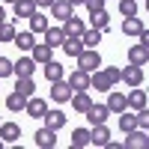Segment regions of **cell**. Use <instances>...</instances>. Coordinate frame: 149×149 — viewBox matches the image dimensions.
I'll use <instances>...</instances> for the list:
<instances>
[{"label": "cell", "mask_w": 149, "mask_h": 149, "mask_svg": "<svg viewBox=\"0 0 149 149\" xmlns=\"http://www.w3.org/2000/svg\"><path fill=\"white\" fill-rule=\"evenodd\" d=\"M128 107H131V110H143V107H146V93L137 90V86H131V93H128Z\"/></svg>", "instance_id": "cell-26"}, {"label": "cell", "mask_w": 149, "mask_h": 149, "mask_svg": "<svg viewBox=\"0 0 149 149\" xmlns=\"http://www.w3.org/2000/svg\"><path fill=\"white\" fill-rule=\"evenodd\" d=\"M90 18H93V27H95V30H102V33H107V27H110V15H107L104 9H102V12H93Z\"/></svg>", "instance_id": "cell-32"}, {"label": "cell", "mask_w": 149, "mask_h": 149, "mask_svg": "<svg viewBox=\"0 0 149 149\" xmlns=\"http://www.w3.org/2000/svg\"><path fill=\"white\" fill-rule=\"evenodd\" d=\"M36 72V60L30 54H24L21 60H15V78H33Z\"/></svg>", "instance_id": "cell-9"}, {"label": "cell", "mask_w": 149, "mask_h": 149, "mask_svg": "<svg viewBox=\"0 0 149 149\" xmlns=\"http://www.w3.org/2000/svg\"><path fill=\"white\" fill-rule=\"evenodd\" d=\"M86 119H90V125H102V122H107V116H110V107L107 104H95L93 102V107L84 113Z\"/></svg>", "instance_id": "cell-7"}, {"label": "cell", "mask_w": 149, "mask_h": 149, "mask_svg": "<svg viewBox=\"0 0 149 149\" xmlns=\"http://www.w3.org/2000/svg\"><path fill=\"white\" fill-rule=\"evenodd\" d=\"M3 21H6V9L0 6V24H3Z\"/></svg>", "instance_id": "cell-42"}, {"label": "cell", "mask_w": 149, "mask_h": 149, "mask_svg": "<svg viewBox=\"0 0 149 149\" xmlns=\"http://www.w3.org/2000/svg\"><path fill=\"white\" fill-rule=\"evenodd\" d=\"M137 128L149 131V110H146V107H143V110H137Z\"/></svg>", "instance_id": "cell-37"}, {"label": "cell", "mask_w": 149, "mask_h": 149, "mask_svg": "<svg viewBox=\"0 0 149 149\" xmlns=\"http://www.w3.org/2000/svg\"><path fill=\"white\" fill-rule=\"evenodd\" d=\"M137 39H140V45H146V48H149V30H143V33L137 36Z\"/></svg>", "instance_id": "cell-39"}, {"label": "cell", "mask_w": 149, "mask_h": 149, "mask_svg": "<svg viewBox=\"0 0 149 149\" xmlns=\"http://www.w3.org/2000/svg\"><path fill=\"white\" fill-rule=\"evenodd\" d=\"M72 3L69 0H54V6H51V18H57V21H69L72 18Z\"/></svg>", "instance_id": "cell-14"}, {"label": "cell", "mask_w": 149, "mask_h": 149, "mask_svg": "<svg viewBox=\"0 0 149 149\" xmlns=\"http://www.w3.org/2000/svg\"><path fill=\"white\" fill-rule=\"evenodd\" d=\"M146 12H149V0H146Z\"/></svg>", "instance_id": "cell-44"}, {"label": "cell", "mask_w": 149, "mask_h": 149, "mask_svg": "<svg viewBox=\"0 0 149 149\" xmlns=\"http://www.w3.org/2000/svg\"><path fill=\"white\" fill-rule=\"evenodd\" d=\"M81 39H84V45H86V48H95L98 42H102V30H95V27H93V30H84Z\"/></svg>", "instance_id": "cell-33"}, {"label": "cell", "mask_w": 149, "mask_h": 149, "mask_svg": "<svg viewBox=\"0 0 149 149\" xmlns=\"http://www.w3.org/2000/svg\"><path fill=\"white\" fill-rule=\"evenodd\" d=\"M0 137H3L6 143H15L21 137V125L18 122H3V125H0Z\"/></svg>", "instance_id": "cell-21"}, {"label": "cell", "mask_w": 149, "mask_h": 149, "mask_svg": "<svg viewBox=\"0 0 149 149\" xmlns=\"http://www.w3.org/2000/svg\"><path fill=\"white\" fill-rule=\"evenodd\" d=\"M72 95H74V90H72V84H69V81H54V84H51V98H54L57 104L72 102Z\"/></svg>", "instance_id": "cell-3"}, {"label": "cell", "mask_w": 149, "mask_h": 149, "mask_svg": "<svg viewBox=\"0 0 149 149\" xmlns=\"http://www.w3.org/2000/svg\"><path fill=\"white\" fill-rule=\"evenodd\" d=\"M33 140H36V146H39V149H57V128L42 125L39 131L33 134Z\"/></svg>", "instance_id": "cell-2"}, {"label": "cell", "mask_w": 149, "mask_h": 149, "mask_svg": "<svg viewBox=\"0 0 149 149\" xmlns=\"http://www.w3.org/2000/svg\"><path fill=\"white\" fill-rule=\"evenodd\" d=\"M69 84H72L74 93H78V90H93V74L84 72V69H74V72L69 74Z\"/></svg>", "instance_id": "cell-5"}, {"label": "cell", "mask_w": 149, "mask_h": 149, "mask_svg": "<svg viewBox=\"0 0 149 149\" xmlns=\"http://www.w3.org/2000/svg\"><path fill=\"white\" fill-rule=\"evenodd\" d=\"M107 107H110V113H122V110L128 107V93L110 90V95H107Z\"/></svg>", "instance_id": "cell-8"}, {"label": "cell", "mask_w": 149, "mask_h": 149, "mask_svg": "<svg viewBox=\"0 0 149 149\" xmlns=\"http://www.w3.org/2000/svg\"><path fill=\"white\" fill-rule=\"evenodd\" d=\"M63 30H66V36H84V30H86V24H84V18H78V15H72L69 21H63Z\"/></svg>", "instance_id": "cell-20"}, {"label": "cell", "mask_w": 149, "mask_h": 149, "mask_svg": "<svg viewBox=\"0 0 149 149\" xmlns=\"http://www.w3.org/2000/svg\"><path fill=\"white\" fill-rule=\"evenodd\" d=\"M15 18H9V21H3L0 24V42H15Z\"/></svg>", "instance_id": "cell-29"}, {"label": "cell", "mask_w": 149, "mask_h": 149, "mask_svg": "<svg viewBox=\"0 0 149 149\" xmlns=\"http://www.w3.org/2000/svg\"><path fill=\"white\" fill-rule=\"evenodd\" d=\"M110 78L104 74V69H98V72H93V90H102V93H110Z\"/></svg>", "instance_id": "cell-27"}, {"label": "cell", "mask_w": 149, "mask_h": 149, "mask_svg": "<svg viewBox=\"0 0 149 149\" xmlns=\"http://www.w3.org/2000/svg\"><path fill=\"white\" fill-rule=\"evenodd\" d=\"M146 27H143V21L137 18V15H131V18H125V21H122V33H125V36H140Z\"/></svg>", "instance_id": "cell-23"}, {"label": "cell", "mask_w": 149, "mask_h": 149, "mask_svg": "<svg viewBox=\"0 0 149 149\" xmlns=\"http://www.w3.org/2000/svg\"><path fill=\"white\" fill-rule=\"evenodd\" d=\"M24 113H30L33 119H42V116L48 113V102H45V98L30 95V98H27V110H24Z\"/></svg>", "instance_id": "cell-10"}, {"label": "cell", "mask_w": 149, "mask_h": 149, "mask_svg": "<svg viewBox=\"0 0 149 149\" xmlns=\"http://www.w3.org/2000/svg\"><path fill=\"white\" fill-rule=\"evenodd\" d=\"M15 90H18V93H24V95L30 98V95L36 93V84H33V78H18V84H15Z\"/></svg>", "instance_id": "cell-35"}, {"label": "cell", "mask_w": 149, "mask_h": 149, "mask_svg": "<svg viewBox=\"0 0 149 149\" xmlns=\"http://www.w3.org/2000/svg\"><path fill=\"white\" fill-rule=\"evenodd\" d=\"M93 143V131L90 128H74L72 131V149H84Z\"/></svg>", "instance_id": "cell-17"}, {"label": "cell", "mask_w": 149, "mask_h": 149, "mask_svg": "<svg viewBox=\"0 0 149 149\" xmlns=\"http://www.w3.org/2000/svg\"><path fill=\"white\" fill-rule=\"evenodd\" d=\"M125 149H149V131L134 128L125 134Z\"/></svg>", "instance_id": "cell-4"}, {"label": "cell", "mask_w": 149, "mask_h": 149, "mask_svg": "<svg viewBox=\"0 0 149 149\" xmlns=\"http://www.w3.org/2000/svg\"><path fill=\"white\" fill-rule=\"evenodd\" d=\"M119 128H122V134L134 131V128H137V113H125V110H122V113H119Z\"/></svg>", "instance_id": "cell-30"}, {"label": "cell", "mask_w": 149, "mask_h": 149, "mask_svg": "<svg viewBox=\"0 0 149 149\" xmlns=\"http://www.w3.org/2000/svg\"><path fill=\"white\" fill-rule=\"evenodd\" d=\"M128 63H134V66H146V63H149V48L140 45V42L131 45V48H128Z\"/></svg>", "instance_id": "cell-11"}, {"label": "cell", "mask_w": 149, "mask_h": 149, "mask_svg": "<svg viewBox=\"0 0 149 149\" xmlns=\"http://www.w3.org/2000/svg\"><path fill=\"white\" fill-rule=\"evenodd\" d=\"M6 3H12V6H15V3H18V0H6Z\"/></svg>", "instance_id": "cell-43"}, {"label": "cell", "mask_w": 149, "mask_h": 149, "mask_svg": "<svg viewBox=\"0 0 149 149\" xmlns=\"http://www.w3.org/2000/svg\"><path fill=\"white\" fill-rule=\"evenodd\" d=\"M45 42L51 45V48H63V42H66V30H63V27H48V30H45Z\"/></svg>", "instance_id": "cell-18"}, {"label": "cell", "mask_w": 149, "mask_h": 149, "mask_svg": "<svg viewBox=\"0 0 149 149\" xmlns=\"http://www.w3.org/2000/svg\"><path fill=\"white\" fill-rule=\"evenodd\" d=\"M51 51H54V48L48 45V42H36V45H33V51H30V57L36 60V63H42V66H45V63H51Z\"/></svg>", "instance_id": "cell-15"}, {"label": "cell", "mask_w": 149, "mask_h": 149, "mask_svg": "<svg viewBox=\"0 0 149 149\" xmlns=\"http://www.w3.org/2000/svg\"><path fill=\"white\" fill-rule=\"evenodd\" d=\"M36 9H39L36 0H18V3H15V21H18V18H30Z\"/></svg>", "instance_id": "cell-22"}, {"label": "cell", "mask_w": 149, "mask_h": 149, "mask_svg": "<svg viewBox=\"0 0 149 149\" xmlns=\"http://www.w3.org/2000/svg\"><path fill=\"white\" fill-rule=\"evenodd\" d=\"M15 45L21 48L24 54H30V51H33V45H36V33H33V30H24V33H15Z\"/></svg>", "instance_id": "cell-19"}, {"label": "cell", "mask_w": 149, "mask_h": 149, "mask_svg": "<svg viewBox=\"0 0 149 149\" xmlns=\"http://www.w3.org/2000/svg\"><path fill=\"white\" fill-rule=\"evenodd\" d=\"M119 15H122V18L137 15V0H119Z\"/></svg>", "instance_id": "cell-34"}, {"label": "cell", "mask_w": 149, "mask_h": 149, "mask_svg": "<svg viewBox=\"0 0 149 149\" xmlns=\"http://www.w3.org/2000/svg\"><path fill=\"white\" fill-rule=\"evenodd\" d=\"M84 6H86V12L93 15V12H102V9H104V0H86Z\"/></svg>", "instance_id": "cell-38"}, {"label": "cell", "mask_w": 149, "mask_h": 149, "mask_svg": "<svg viewBox=\"0 0 149 149\" xmlns=\"http://www.w3.org/2000/svg\"><path fill=\"white\" fill-rule=\"evenodd\" d=\"M36 3H39L42 9H51V6H54V0H36Z\"/></svg>", "instance_id": "cell-40"}, {"label": "cell", "mask_w": 149, "mask_h": 149, "mask_svg": "<svg viewBox=\"0 0 149 149\" xmlns=\"http://www.w3.org/2000/svg\"><path fill=\"white\" fill-rule=\"evenodd\" d=\"M78 69L90 72V74L102 69V57H98V51H95V48H84V54L78 57Z\"/></svg>", "instance_id": "cell-1"}, {"label": "cell", "mask_w": 149, "mask_h": 149, "mask_svg": "<svg viewBox=\"0 0 149 149\" xmlns=\"http://www.w3.org/2000/svg\"><path fill=\"white\" fill-rule=\"evenodd\" d=\"M72 107H74V113H86V110L93 107V98H90V93L86 90H78L72 95Z\"/></svg>", "instance_id": "cell-13"}, {"label": "cell", "mask_w": 149, "mask_h": 149, "mask_svg": "<svg viewBox=\"0 0 149 149\" xmlns=\"http://www.w3.org/2000/svg\"><path fill=\"white\" fill-rule=\"evenodd\" d=\"M69 3H72V6H84L86 0H69Z\"/></svg>", "instance_id": "cell-41"}, {"label": "cell", "mask_w": 149, "mask_h": 149, "mask_svg": "<svg viewBox=\"0 0 149 149\" xmlns=\"http://www.w3.org/2000/svg\"><path fill=\"white\" fill-rule=\"evenodd\" d=\"M122 84H125V86H140L143 84V66L128 63L125 69H122Z\"/></svg>", "instance_id": "cell-6"}, {"label": "cell", "mask_w": 149, "mask_h": 149, "mask_svg": "<svg viewBox=\"0 0 149 149\" xmlns=\"http://www.w3.org/2000/svg\"><path fill=\"white\" fill-rule=\"evenodd\" d=\"M48 27H51V24H48V18L42 15V12H33V15H30V30L33 33H45Z\"/></svg>", "instance_id": "cell-31"}, {"label": "cell", "mask_w": 149, "mask_h": 149, "mask_svg": "<svg viewBox=\"0 0 149 149\" xmlns=\"http://www.w3.org/2000/svg\"><path fill=\"white\" fill-rule=\"evenodd\" d=\"M6 107H9V110H15V113L27 110V95H24V93H18V90H12V93L6 95Z\"/></svg>", "instance_id": "cell-16"}, {"label": "cell", "mask_w": 149, "mask_h": 149, "mask_svg": "<svg viewBox=\"0 0 149 149\" xmlns=\"http://www.w3.org/2000/svg\"><path fill=\"white\" fill-rule=\"evenodd\" d=\"M9 74H15V63L9 57H0V78H9Z\"/></svg>", "instance_id": "cell-36"}, {"label": "cell", "mask_w": 149, "mask_h": 149, "mask_svg": "<svg viewBox=\"0 0 149 149\" xmlns=\"http://www.w3.org/2000/svg\"><path fill=\"white\" fill-rule=\"evenodd\" d=\"M42 119H45V125H48V128H57V131L66 125V113H63V110H48Z\"/></svg>", "instance_id": "cell-24"}, {"label": "cell", "mask_w": 149, "mask_h": 149, "mask_svg": "<svg viewBox=\"0 0 149 149\" xmlns=\"http://www.w3.org/2000/svg\"><path fill=\"white\" fill-rule=\"evenodd\" d=\"M84 39H81V36H66V42H63V51H66V57H74V60H78L81 54H84Z\"/></svg>", "instance_id": "cell-12"}, {"label": "cell", "mask_w": 149, "mask_h": 149, "mask_svg": "<svg viewBox=\"0 0 149 149\" xmlns=\"http://www.w3.org/2000/svg\"><path fill=\"white\" fill-rule=\"evenodd\" d=\"M110 143V128L104 125H93V146H107Z\"/></svg>", "instance_id": "cell-25"}, {"label": "cell", "mask_w": 149, "mask_h": 149, "mask_svg": "<svg viewBox=\"0 0 149 149\" xmlns=\"http://www.w3.org/2000/svg\"><path fill=\"white\" fill-rule=\"evenodd\" d=\"M63 74H66V72H63V66H60L57 60H51V63H45V78L51 81V84H54V81H63Z\"/></svg>", "instance_id": "cell-28"}]
</instances>
